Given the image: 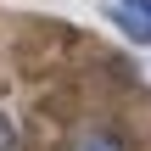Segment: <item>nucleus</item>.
Masks as SVG:
<instances>
[{
	"label": "nucleus",
	"instance_id": "7ed1b4c3",
	"mask_svg": "<svg viewBox=\"0 0 151 151\" xmlns=\"http://www.w3.org/2000/svg\"><path fill=\"white\" fill-rule=\"evenodd\" d=\"M0 151H11V123H6V112H0Z\"/></svg>",
	"mask_w": 151,
	"mask_h": 151
},
{
	"label": "nucleus",
	"instance_id": "f03ea898",
	"mask_svg": "<svg viewBox=\"0 0 151 151\" xmlns=\"http://www.w3.org/2000/svg\"><path fill=\"white\" fill-rule=\"evenodd\" d=\"M67 151H129L112 129H78L73 140H67Z\"/></svg>",
	"mask_w": 151,
	"mask_h": 151
},
{
	"label": "nucleus",
	"instance_id": "f257e3e1",
	"mask_svg": "<svg viewBox=\"0 0 151 151\" xmlns=\"http://www.w3.org/2000/svg\"><path fill=\"white\" fill-rule=\"evenodd\" d=\"M106 17H112V28H118L123 39L151 45V0H112V6H106Z\"/></svg>",
	"mask_w": 151,
	"mask_h": 151
}]
</instances>
